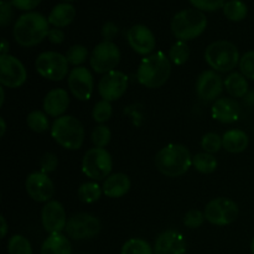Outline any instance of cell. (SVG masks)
I'll return each mask as SVG.
<instances>
[{
    "label": "cell",
    "instance_id": "f6af8a7d",
    "mask_svg": "<svg viewBox=\"0 0 254 254\" xmlns=\"http://www.w3.org/2000/svg\"><path fill=\"white\" fill-rule=\"evenodd\" d=\"M47 39L51 44L59 45L62 44L64 40V32L62 31L61 29H57V27H54V29H50L49 35H47Z\"/></svg>",
    "mask_w": 254,
    "mask_h": 254
},
{
    "label": "cell",
    "instance_id": "7a4b0ae2",
    "mask_svg": "<svg viewBox=\"0 0 254 254\" xmlns=\"http://www.w3.org/2000/svg\"><path fill=\"white\" fill-rule=\"evenodd\" d=\"M171 74V62L164 52H154L140 61L136 78L146 88H160L169 81Z\"/></svg>",
    "mask_w": 254,
    "mask_h": 254
},
{
    "label": "cell",
    "instance_id": "8fae6325",
    "mask_svg": "<svg viewBox=\"0 0 254 254\" xmlns=\"http://www.w3.org/2000/svg\"><path fill=\"white\" fill-rule=\"evenodd\" d=\"M102 230L101 221L93 215L81 212L71 216L67 221L66 233L69 238L84 241L94 238Z\"/></svg>",
    "mask_w": 254,
    "mask_h": 254
},
{
    "label": "cell",
    "instance_id": "484cf974",
    "mask_svg": "<svg viewBox=\"0 0 254 254\" xmlns=\"http://www.w3.org/2000/svg\"><path fill=\"white\" fill-rule=\"evenodd\" d=\"M248 88V79L241 72H232L225 78V89L232 98L246 97Z\"/></svg>",
    "mask_w": 254,
    "mask_h": 254
},
{
    "label": "cell",
    "instance_id": "d4e9b609",
    "mask_svg": "<svg viewBox=\"0 0 254 254\" xmlns=\"http://www.w3.org/2000/svg\"><path fill=\"white\" fill-rule=\"evenodd\" d=\"M41 254H72L69 238L64 233H52L44 241Z\"/></svg>",
    "mask_w": 254,
    "mask_h": 254
},
{
    "label": "cell",
    "instance_id": "8992f818",
    "mask_svg": "<svg viewBox=\"0 0 254 254\" xmlns=\"http://www.w3.org/2000/svg\"><path fill=\"white\" fill-rule=\"evenodd\" d=\"M205 61L216 72H231L240 64L241 55L237 46L227 40H218L205 50Z\"/></svg>",
    "mask_w": 254,
    "mask_h": 254
},
{
    "label": "cell",
    "instance_id": "5b68a950",
    "mask_svg": "<svg viewBox=\"0 0 254 254\" xmlns=\"http://www.w3.org/2000/svg\"><path fill=\"white\" fill-rule=\"evenodd\" d=\"M207 27V17L201 10L185 9L175 14L171 20V31L180 41L196 39Z\"/></svg>",
    "mask_w": 254,
    "mask_h": 254
},
{
    "label": "cell",
    "instance_id": "7c38bea8",
    "mask_svg": "<svg viewBox=\"0 0 254 254\" xmlns=\"http://www.w3.org/2000/svg\"><path fill=\"white\" fill-rule=\"evenodd\" d=\"M24 64L12 55H0V83L7 88H19L26 82Z\"/></svg>",
    "mask_w": 254,
    "mask_h": 254
},
{
    "label": "cell",
    "instance_id": "9a60e30c",
    "mask_svg": "<svg viewBox=\"0 0 254 254\" xmlns=\"http://www.w3.org/2000/svg\"><path fill=\"white\" fill-rule=\"evenodd\" d=\"M25 189L30 197L36 202L47 203L55 193V186L49 175L42 171H35L27 175Z\"/></svg>",
    "mask_w": 254,
    "mask_h": 254
},
{
    "label": "cell",
    "instance_id": "ba28073f",
    "mask_svg": "<svg viewBox=\"0 0 254 254\" xmlns=\"http://www.w3.org/2000/svg\"><path fill=\"white\" fill-rule=\"evenodd\" d=\"M36 72L45 79L59 82L68 77L69 64L66 56L56 51L42 52L35 61Z\"/></svg>",
    "mask_w": 254,
    "mask_h": 254
},
{
    "label": "cell",
    "instance_id": "44dd1931",
    "mask_svg": "<svg viewBox=\"0 0 254 254\" xmlns=\"http://www.w3.org/2000/svg\"><path fill=\"white\" fill-rule=\"evenodd\" d=\"M211 114L215 121L220 122L223 124L235 123L240 119L241 109L240 104L233 98H218L217 101L213 102L212 108H211Z\"/></svg>",
    "mask_w": 254,
    "mask_h": 254
},
{
    "label": "cell",
    "instance_id": "b9f144b4",
    "mask_svg": "<svg viewBox=\"0 0 254 254\" xmlns=\"http://www.w3.org/2000/svg\"><path fill=\"white\" fill-rule=\"evenodd\" d=\"M12 6L10 0H1L0 1V26L6 27L12 19Z\"/></svg>",
    "mask_w": 254,
    "mask_h": 254
},
{
    "label": "cell",
    "instance_id": "816d5d0a",
    "mask_svg": "<svg viewBox=\"0 0 254 254\" xmlns=\"http://www.w3.org/2000/svg\"><path fill=\"white\" fill-rule=\"evenodd\" d=\"M64 1H73V0H64Z\"/></svg>",
    "mask_w": 254,
    "mask_h": 254
},
{
    "label": "cell",
    "instance_id": "2e32d148",
    "mask_svg": "<svg viewBox=\"0 0 254 254\" xmlns=\"http://www.w3.org/2000/svg\"><path fill=\"white\" fill-rule=\"evenodd\" d=\"M67 221L66 211L61 202L51 200L45 203L41 210V225L49 235L62 233L66 230Z\"/></svg>",
    "mask_w": 254,
    "mask_h": 254
},
{
    "label": "cell",
    "instance_id": "c3c4849f",
    "mask_svg": "<svg viewBox=\"0 0 254 254\" xmlns=\"http://www.w3.org/2000/svg\"><path fill=\"white\" fill-rule=\"evenodd\" d=\"M0 127H1V131H0V136L5 135V131H6V123H5V119L2 117H0Z\"/></svg>",
    "mask_w": 254,
    "mask_h": 254
},
{
    "label": "cell",
    "instance_id": "681fc988",
    "mask_svg": "<svg viewBox=\"0 0 254 254\" xmlns=\"http://www.w3.org/2000/svg\"><path fill=\"white\" fill-rule=\"evenodd\" d=\"M5 87H1L0 88V106H4L5 102Z\"/></svg>",
    "mask_w": 254,
    "mask_h": 254
},
{
    "label": "cell",
    "instance_id": "cb8c5ba5",
    "mask_svg": "<svg viewBox=\"0 0 254 254\" xmlns=\"http://www.w3.org/2000/svg\"><path fill=\"white\" fill-rule=\"evenodd\" d=\"M250 138L246 131L241 129H231L226 131L222 136L223 149L228 153L240 154L248 148Z\"/></svg>",
    "mask_w": 254,
    "mask_h": 254
},
{
    "label": "cell",
    "instance_id": "ab89813d",
    "mask_svg": "<svg viewBox=\"0 0 254 254\" xmlns=\"http://www.w3.org/2000/svg\"><path fill=\"white\" fill-rule=\"evenodd\" d=\"M195 9L201 11H216L225 5V0H189Z\"/></svg>",
    "mask_w": 254,
    "mask_h": 254
},
{
    "label": "cell",
    "instance_id": "7bdbcfd3",
    "mask_svg": "<svg viewBox=\"0 0 254 254\" xmlns=\"http://www.w3.org/2000/svg\"><path fill=\"white\" fill-rule=\"evenodd\" d=\"M118 26H117L114 22L108 21L102 26V37H103V41H112L114 37L118 35Z\"/></svg>",
    "mask_w": 254,
    "mask_h": 254
},
{
    "label": "cell",
    "instance_id": "30bf717a",
    "mask_svg": "<svg viewBox=\"0 0 254 254\" xmlns=\"http://www.w3.org/2000/svg\"><path fill=\"white\" fill-rule=\"evenodd\" d=\"M206 221L213 226H227L235 222L240 215L238 205L227 197H217L211 200L205 207Z\"/></svg>",
    "mask_w": 254,
    "mask_h": 254
},
{
    "label": "cell",
    "instance_id": "ffe728a7",
    "mask_svg": "<svg viewBox=\"0 0 254 254\" xmlns=\"http://www.w3.org/2000/svg\"><path fill=\"white\" fill-rule=\"evenodd\" d=\"M69 107V94L64 88H54L45 96L42 102L44 112L49 117L59 118L64 116Z\"/></svg>",
    "mask_w": 254,
    "mask_h": 254
},
{
    "label": "cell",
    "instance_id": "e0dca14e",
    "mask_svg": "<svg viewBox=\"0 0 254 254\" xmlns=\"http://www.w3.org/2000/svg\"><path fill=\"white\" fill-rule=\"evenodd\" d=\"M223 88H225V81L213 69L203 71L196 82L197 96L205 102L217 101L218 97L222 94Z\"/></svg>",
    "mask_w": 254,
    "mask_h": 254
},
{
    "label": "cell",
    "instance_id": "9c48e42d",
    "mask_svg": "<svg viewBox=\"0 0 254 254\" xmlns=\"http://www.w3.org/2000/svg\"><path fill=\"white\" fill-rule=\"evenodd\" d=\"M121 62V51L113 41H102L92 50L89 66L96 73L106 74L114 71Z\"/></svg>",
    "mask_w": 254,
    "mask_h": 254
},
{
    "label": "cell",
    "instance_id": "d6a6232c",
    "mask_svg": "<svg viewBox=\"0 0 254 254\" xmlns=\"http://www.w3.org/2000/svg\"><path fill=\"white\" fill-rule=\"evenodd\" d=\"M9 254H32V246L26 237L21 235H14L7 242Z\"/></svg>",
    "mask_w": 254,
    "mask_h": 254
},
{
    "label": "cell",
    "instance_id": "f35d334b",
    "mask_svg": "<svg viewBox=\"0 0 254 254\" xmlns=\"http://www.w3.org/2000/svg\"><path fill=\"white\" fill-rule=\"evenodd\" d=\"M205 221V212L200 210H191L186 212L185 216H184V225H185V227L191 228V230L201 227Z\"/></svg>",
    "mask_w": 254,
    "mask_h": 254
},
{
    "label": "cell",
    "instance_id": "d6986e66",
    "mask_svg": "<svg viewBox=\"0 0 254 254\" xmlns=\"http://www.w3.org/2000/svg\"><path fill=\"white\" fill-rule=\"evenodd\" d=\"M153 248L154 254H185L188 245L179 231L166 230L156 237Z\"/></svg>",
    "mask_w": 254,
    "mask_h": 254
},
{
    "label": "cell",
    "instance_id": "5bb4252c",
    "mask_svg": "<svg viewBox=\"0 0 254 254\" xmlns=\"http://www.w3.org/2000/svg\"><path fill=\"white\" fill-rule=\"evenodd\" d=\"M129 86V77L122 71L109 72L102 76L98 82V93L102 99L108 102L117 101L127 92Z\"/></svg>",
    "mask_w": 254,
    "mask_h": 254
},
{
    "label": "cell",
    "instance_id": "bcb514c9",
    "mask_svg": "<svg viewBox=\"0 0 254 254\" xmlns=\"http://www.w3.org/2000/svg\"><path fill=\"white\" fill-rule=\"evenodd\" d=\"M0 222H1V238H5L9 228H7V222L4 216H0Z\"/></svg>",
    "mask_w": 254,
    "mask_h": 254
},
{
    "label": "cell",
    "instance_id": "836d02e7",
    "mask_svg": "<svg viewBox=\"0 0 254 254\" xmlns=\"http://www.w3.org/2000/svg\"><path fill=\"white\" fill-rule=\"evenodd\" d=\"M64 56H66L69 64H72L74 67H78L82 66L91 55H89L88 49L86 46H83V45H73V46H71L67 50Z\"/></svg>",
    "mask_w": 254,
    "mask_h": 254
},
{
    "label": "cell",
    "instance_id": "4dcf8cb0",
    "mask_svg": "<svg viewBox=\"0 0 254 254\" xmlns=\"http://www.w3.org/2000/svg\"><path fill=\"white\" fill-rule=\"evenodd\" d=\"M189 57H190V47L186 41L178 40L169 50V60L171 64H176V66L186 64Z\"/></svg>",
    "mask_w": 254,
    "mask_h": 254
},
{
    "label": "cell",
    "instance_id": "603a6c76",
    "mask_svg": "<svg viewBox=\"0 0 254 254\" xmlns=\"http://www.w3.org/2000/svg\"><path fill=\"white\" fill-rule=\"evenodd\" d=\"M74 17H76V9L73 5L69 2H61L54 6L47 19H49L50 25L57 29H62L72 24Z\"/></svg>",
    "mask_w": 254,
    "mask_h": 254
},
{
    "label": "cell",
    "instance_id": "1f68e13d",
    "mask_svg": "<svg viewBox=\"0 0 254 254\" xmlns=\"http://www.w3.org/2000/svg\"><path fill=\"white\" fill-rule=\"evenodd\" d=\"M121 254H154V248L143 238H130L123 245Z\"/></svg>",
    "mask_w": 254,
    "mask_h": 254
},
{
    "label": "cell",
    "instance_id": "6da1fadb",
    "mask_svg": "<svg viewBox=\"0 0 254 254\" xmlns=\"http://www.w3.org/2000/svg\"><path fill=\"white\" fill-rule=\"evenodd\" d=\"M50 22L47 17L36 11L22 14L14 24L12 35L20 46L32 47L39 45L47 37Z\"/></svg>",
    "mask_w": 254,
    "mask_h": 254
},
{
    "label": "cell",
    "instance_id": "d590c367",
    "mask_svg": "<svg viewBox=\"0 0 254 254\" xmlns=\"http://www.w3.org/2000/svg\"><path fill=\"white\" fill-rule=\"evenodd\" d=\"M112 113H113V108H112L111 102L102 99L94 104L92 117H93L94 122H97L98 124H104L111 119Z\"/></svg>",
    "mask_w": 254,
    "mask_h": 254
},
{
    "label": "cell",
    "instance_id": "7dc6e473",
    "mask_svg": "<svg viewBox=\"0 0 254 254\" xmlns=\"http://www.w3.org/2000/svg\"><path fill=\"white\" fill-rule=\"evenodd\" d=\"M10 49V44L7 42L6 39L1 40V55H7Z\"/></svg>",
    "mask_w": 254,
    "mask_h": 254
},
{
    "label": "cell",
    "instance_id": "7402d4cb",
    "mask_svg": "<svg viewBox=\"0 0 254 254\" xmlns=\"http://www.w3.org/2000/svg\"><path fill=\"white\" fill-rule=\"evenodd\" d=\"M131 186V181L129 176L124 173L111 174L106 180L103 181V193L107 197L119 198L126 196L129 192Z\"/></svg>",
    "mask_w": 254,
    "mask_h": 254
},
{
    "label": "cell",
    "instance_id": "f1b7e54d",
    "mask_svg": "<svg viewBox=\"0 0 254 254\" xmlns=\"http://www.w3.org/2000/svg\"><path fill=\"white\" fill-rule=\"evenodd\" d=\"M223 14L231 21H242L248 14V7L242 0H230L223 5Z\"/></svg>",
    "mask_w": 254,
    "mask_h": 254
},
{
    "label": "cell",
    "instance_id": "8d00e7d4",
    "mask_svg": "<svg viewBox=\"0 0 254 254\" xmlns=\"http://www.w3.org/2000/svg\"><path fill=\"white\" fill-rule=\"evenodd\" d=\"M201 148L205 153L216 154L223 148L222 136L216 133H207L201 139Z\"/></svg>",
    "mask_w": 254,
    "mask_h": 254
},
{
    "label": "cell",
    "instance_id": "4316f807",
    "mask_svg": "<svg viewBox=\"0 0 254 254\" xmlns=\"http://www.w3.org/2000/svg\"><path fill=\"white\" fill-rule=\"evenodd\" d=\"M192 166L201 174H212L218 166V161L213 154L202 153L192 156Z\"/></svg>",
    "mask_w": 254,
    "mask_h": 254
},
{
    "label": "cell",
    "instance_id": "60d3db41",
    "mask_svg": "<svg viewBox=\"0 0 254 254\" xmlns=\"http://www.w3.org/2000/svg\"><path fill=\"white\" fill-rule=\"evenodd\" d=\"M59 166V159H57L56 154L54 153H45L42 155L41 160H40V168L41 171L45 174L54 173Z\"/></svg>",
    "mask_w": 254,
    "mask_h": 254
},
{
    "label": "cell",
    "instance_id": "4fadbf2b",
    "mask_svg": "<svg viewBox=\"0 0 254 254\" xmlns=\"http://www.w3.org/2000/svg\"><path fill=\"white\" fill-rule=\"evenodd\" d=\"M69 92L78 101H89L94 89V79L91 71L84 66L73 67L67 77Z\"/></svg>",
    "mask_w": 254,
    "mask_h": 254
},
{
    "label": "cell",
    "instance_id": "277c9868",
    "mask_svg": "<svg viewBox=\"0 0 254 254\" xmlns=\"http://www.w3.org/2000/svg\"><path fill=\"white\" fill-rule=\"evenodd\" d=\"M83 124L73 116H62L55 119L51 126V136L60 146L67 150H78L84 141Z\"/></svg>",
    "mask_w": 254,
    "mask_h": 254
},
{
    "label": "cell",
    "instance_id": "ee69618b",
    "mask_svg": "<svg viewBox=\"0 0 254 254\" xmlns=\"http://www.w3.org/2000/svg\"><path fill=\"white\" fill-rule=\"evenodd\" d=\"M10 1L16 9L24 10V11H31L32 9H35L41 2V0H10Z\"/></svg>",
    "mask_w": 254,
    "mask_h": 254
},
{
    "label": "cell",
    "instance_id": "f907efd6",
    "mask_svg": "<svg viewBox=\"0 0 254 254\" xmlns=\"http://www.w3.org/2000/svg\"><path fill=\"white\" fill-rule=\"evenodd\" d=\"M251 252H252V254H254V237L252 240V243H251Z\"/></svg>",
    "mask_w": 254,
    "mask_h": 254
},
{
    "label": "cell",
    "instance_id": "83f0119b",
    "mask_svg": "<svg viewBox=\"0 0 254 254\" xmlns=\"http://www.w3.org/2000/svg\"><path fill=\"white\" fill-rule=\"evenodd\" d=\"M102 193H103V189L96 181H88V183L82 184L77 191L78 198L83 203L97 202L101 198Z\"/></svg>",
    "mask_w": 254,
    "mask_h": 254
},
{
    "label": "cell",
    "instance_id": "ac0fdd59",
    "mask_svg": "<svg viewBox=\"0 0 254 254\" xmlns=\"http://www.w3.org/2000/svg\"><path fill=\"white\" fill-rule=\"evenodd\" d=\"M127 40L129 46L138 55L149 56L156 46V40L153 31L148 26L136 24L131 26L127 32Z\"/></svg>",
    "mask_w": 254,
    "mask_h": 254
},
{
    "label": "cell",
    "instance_id": "3957f363",
    "mask_svg": "<svg viewBox=\"0 0 254 254\" xmlns=\"http://www.w3.org/2000/svg\"><path fill=\"white\" fill-rule=\"evenodd\" d=\"M192 165V156L183 144H169L159 150L155 156V166L168 178H179Z\"/></svg>",
    "mask_w": 254,
    "mask_h": 254
},
{
    "label": "cell",
    "instance_id": "e575fe53",
    "mask_svg": "<svg viewBox=\"0 0 254 254\" xmlns=\"http://www.w3.org/2000/svg\"><path fill=\"white\" fill-rule=\"evenodd\" d=\"M112 139V131L104 124H99L96 128L92 130L91 133V140L93 143L94 148H103L106 149V146L111 143Z\"/></svg>",
    "mask_w": 254,
    "mask_h": 254
},
{
    "label": "cell",
    "instance_id": "f546056e",
    "mask_svg": "<svg viewBox=\"0 0 254 254\" xmlns=\"http://www.w3.org/2000/svg\"><path fill=\"white\" fill-rule=\"evenodd\" d=\"M26 124L35 133H45L50 128L49 116L42 111H32L27 114Z\"/></svg>",
    "mask_w": 254,
    "mask_h": 254
},
{
    "label": "cell",
    "instance_id": "52a82bcc",
    "mask_svg": "<svg viewBox=\"0 0 254 254\" xmlns=\"http://www.w3.org/2000/svg\"><path fill=\"white\" fill-rule=\"evenodd\" d=\"M113 160L107 149L92 148L82 159V173L93 181L106 180L112 173Z\"/></svg>",
    "mask_w": 254,
    "mask_h": 254
},
{
    "label": "cell",
    "instance_id": "74e56055",
    "mask_svg": "<svg viewBox=\"0 0 254 254\" xmlns=\"http://www.w3.org/2000/svg\"><path fill=\"white\" fill-rule=\"evenodd\" d=\"M238 66H240L241 73L246 78L254 81V51H248L243 56H241Z\"/></svg>",
    "mask_w": 254,
    "mask_h": 254
}]
</instances>
